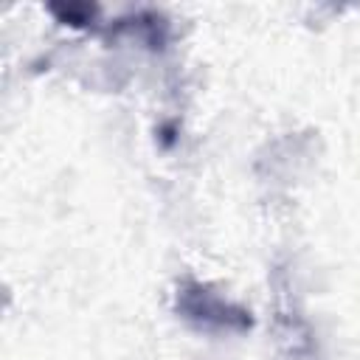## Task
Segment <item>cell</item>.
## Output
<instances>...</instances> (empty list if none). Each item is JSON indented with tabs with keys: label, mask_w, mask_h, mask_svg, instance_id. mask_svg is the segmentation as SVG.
<instances>
[{
	"label": "cell",
	"mask_w": 360,
	"mask_h": 360,
	"mask_svg": "<svg viewBox=\"0 0 360 360\" xmlns=\"http://www.w3.org/2000/svg\"><path fill=\"white\" fill-rule=\"evenodd\" d=\"M177 312L191 321L200 329L208 332H245L250 326V312L228 304L217 292H211L205 284L186 281L177 290Z\"/></svg>",
	"instance_id": "6da1fadb"
},
{
	"label": "cell",
	"mask_w": 360,
	"mask_h": 360,
	"mask_svg": "<svg viewBox=\"0 0 360 360\" xmlns=\"http://www.w3.org/2000/svg\"><path fill=\"white\" fill-rule=\"evenodd\" d=\"M160 143H163V146H172V143H174V127L166 124V127L160 129Z\"/></svg>",
	"instance_id": "3957f363"
},
{
	"label": "cell",
	"mask_w": 360,
	"mask_h": 360,
	"mask_svg": "<svg viewBox=\"0 0 360 360\" xmlns=\"http://www.w3.org/2000/svg\"><path fill=\"white\" fill-rule=\"evenodd\" d=\"M51 14L59 17V22L65 25H73V28H82V25H90L93 22V14H96V6H51Z\"/></svg>",
	"instance_id": "7a4b0ae2"
}]
</instances>
